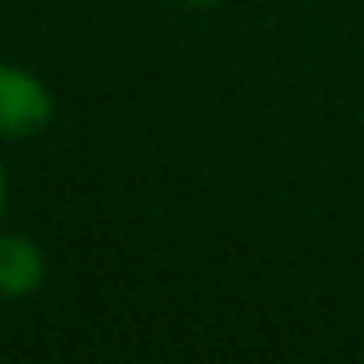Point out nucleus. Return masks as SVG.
Returning a JSON list of instances; mask_svg holds the SVG:
<instances>
[{"instance_id": "obj_1", "label": "nucleus", "mask_w": 364, "mask_h": 364, "mask_svg": "<svg viewBox=\"0 0 364 364\" xmlns=\"http://www.w3.org/2000/svg\"><path fill=\"white\" fill-rule=\"evenodd\" d=\"M55 102L40 75L0 63V137H32L51 126Z\"/></svg>"}, {"instance_id": "obj_2", "label": "nucleus", "mask_w": 364, "mask_h": 364, "mask_svg": "<svg viewBox=\"0 0 364 364\" xmlns=\"http://www.w3.org/2000/svg\"><path fill=\"white\" fill-rule=\"evenodd\" d=\"M43 278H48V259H43L40 243L20 231H4L0 235V294L28 298L43 286Z\"/></svg>"}, {"instance_id": "obj_3", "label": "nucleus", "mask_w": 364, "mask_h": 364, "mask_svg": "<svg viewBox=\"0 0 364 364\" xmlns=\"http://www.w3.org/2000/svg\"><path fill=\"white\" fill-rule=\"evenodd\" d=\"M9 208V176H4V161H0V215Z\"/></svg>"}, {"instance_id": "obj_4", "label": "nucleus", "mask_w": 364, "mask_h": 364, "mask_svg": "<svg viewBox=\"0 0 364 364\" xmlns=\"http://www.w3.org/2000/svg\"><path fill=\"white\" fill-rule=\"evenodd\" d=\"M184 4H192V9H215V4H223V0H184Z\"/></svg>"}]
</instances>
